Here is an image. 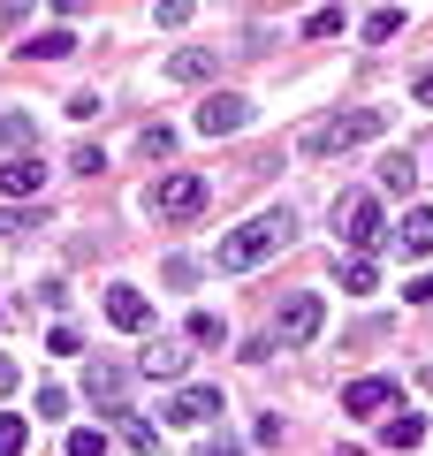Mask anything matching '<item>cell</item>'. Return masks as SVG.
I'll list each match as a JSON object with an SVG mask.
<instances>
[{"label": "cell", "instance_id": "cell-1", "mask_svg": "<svg viewBox=\"0 0 433 456\" xmlns=\"http://www.w3.org/2000/svg\"><path fill=\"white\" fill-rule=\"evenodd\" d=\"M297 236V213L289 206H274V213H251V221L236 228V236H221V251H213V266L221 274H251V266H266L274 251Z\"/></svg>", "mask_w": 433, "mask_h": 456}, {"label": "cell", "instance_id": "cell-2", "mask_svg": "<svg viewBox=\"0 0 433 456\" xmlns=\"http://www.w3.org/2000/svg\"><path fill=\"white\" fill-rule=\"evenodd\" d=\"M206 206H213V175H152V183H144V213L167 221V228L198 221Z\"/></svg>", "mask_w": 433, "mask_h": 456}, {"label": "cell", "instance_id": "cell-3", "mask_svg": "<svg viewBox=\"0 0 433 456\" xmlns=\"http://www.w3.org/2000/svg\"><path fill=\"white\" fill-rule=\"evenodd\" d=\"M380 130H388V114L357 107V114H335V122H312V130H305V152H312V160H335V152L365 145V137H380Z\"/></svg>", "mask_w": 433, "mask_h": 456}, {"label": "cell", "instance_id": "cell-4", "mask_svg": "<svg viewBox=\"0 0 433 456\" xmlns=\"http://www.w3.org/2000/svg\"><path fill=\"white\" fill-rule=\"evenodd\" d=\"M320 327H327V305H320L312 289H297V297H282V312H274V335H266V342H274V350H305Z\"/></svg>", "mask_w": 433, "mask_h": 456}, {"label": "cell", "instance_id": "cell-5", "mask_svg": "<svg viewBox=\"0 0 433 456\" xmlns=\"http://www.w3.org/2000/svg\"><path fill=\"white\" fill-rule=\"evenodd\" d=\"M335 228H342V244H350L357 259L388 244V228H380V198H372V191H350V198H342V206H335Z\"/></svg>", "mask_w": 433, "mask_h": 456}, {"label": "cell", "instance_id": "cell-6", "mask_svg": "<svg viewBox=\"0 0 433 456\" xmlns=\"http://www.w3.org/2000/svg\"><path fill=\"white\" fill-rule=\"evenodd\" d=\"M251 99H243V92H206V99H198V137H243V130H251Z\"/></svg>", "mask_w": 433, "mask_h": 456}, {"label": "cell", "instance_id": "cell-7", "mask_svg": "<svg viewBox=\"0 0 433 456\" xmlns=\"http://www.w3.org/2000/svg\"><path fill=\"white\" fill-rule=\"evenodd\" d=\"M167 426H206V419H221V388H206V380H198V388H176V403L160 411Z\"/></svg>", "mask_w": 433, "mask_h": 456}, {"label": "cell", "instance_id": "cell-8", "mask_svg": "<svg viewBox=\"0 0 433 456\" xmlns=\"http://www.w3.org/2000/svg\"><path fill=\"white\" fill-rule=\"evenodd\" d=\"M122 388H129V373H122L114 358H92V365H84V395H92V403H107V419L122 411Z\"/></svg>", "mask_w": 433, "mask_h": 456}, {"label": "cell", "instance_id": "cell-9", "mask_svg": "<svg viewBox=\"0 0 433 456\" xmlns=\"http://www.w3.org/2000/svg\"><path fill=\"white\" fill-rule=\"evenodd\" d=\"M107 320L122 327V335H144V327H152V305H144V289L114 281V289H107Z\"/></svg>", "mask_w": 433, "mask_h": 456}, {"label": "cell", "instance_id": "cell-10", "mask_svg": "<svg viewBox=\"0 0 433 456\" xmlns=\"http://www.w3.org/2000/svg\"><path fill=\"white\" fill-rule=\"evenodd\" d=\"M396 403V380H350V388H342V411H350V419H372V411H388Z\"/></svg>", "mask_w": 433, "mask_h": 456}, {"label": "cell", "instance_id": "cell-11", "mask_svg": "<svg viewBox=\"0 0 433 456\" xmlns=\"http://www.w3.org/2000/svg\"><path fill=\"white\" fill-rule=\"evenodd\" d=\"M38 183H46V160H38V152L0 160V191H8V198H38Z\"/></svg>", "mask_w": 433, "mask_h": 456}, {"label": "cell", "instance_id": "cell-12", "mask_svg": "<svg viewBox=\"0 0 433 456\" xmlns=\"http://www.w3.org/2000/svg\"><path fill=\"white\" fill-rule=\"evenodd\" d=\"M388 244L403 251V259H433V213L418 206V213H403V228L388 236Z\"/></svg>", "mask_w": 433, "mask_h": 456}, {"label": "cell", "instance_id": "cell-13", "mask_svg": "<svg viewBox=\"0 0 433 456\" xmlns=\"http://www.w3.org/2000/svg\"><path fill=\"white\" fill-rule=\"evenodd\" d=\"M183 365H191V358H183L176 342H144V358H137V373H152V380H183Z\"/></svg>", "mask_w": 433, "mask_h": 456}, {"label": "cell", "instance_id": "cell-14", "mask_svg": "<svg viewBox=\"0 0 433 456\" xmlns=\"http://www.w3.org/2000/svg\"><path fill=\"white\" fill-rule=\"evenodd\" d=\"M372 175H380V191H388V198H411V191H418V167L403 160V152H388V160L372 167Z\"/></svg>", "mask_w": 433, "mask_h": 456}, {"label": "cell", "instance_id": "cell-15", "mask_svg": "<svg viewBox=\"0 0 433 456\" xmlns=\"http://www.w3.org/2000/svg\"><path fill=\"white\" fill-rule=\"evenodd\" d=\"M380 441H388V449H418V441H426V419L396 411V419H380Z\"/></svg>", "mask_w": 433, "mask_h": 456}, {"label": "cell", "instance_id": "cell-16", "mask_svg": "<svg viewBox=\"0 0 433 456\" xmlns=\"http://www.w3.org/2000/svg\"><path fill=\"white\" fill-rule=\"evenodd\" d=\"M69 53H77V38H69V31H46V38L23 46V61H69Z\"/></svg>", "mask_w": 433, "mask_h": 456}, {"label": "cell", "instance_id": "cell-17", "mask_svg": "<svg viewBox=\"0 0 433 456\" xmlns=\"http://www.w3.org/2000/svg\"><path fill=\"white\" fill-rule=\"evenodd\" d=\"M213 61H221V53H176V61H167V77H176V84H206Z\"/></svg>", "mask_w": 433, "mask_h": 456}, {"label": "cell", "instance_id": "cell-18", "mask_svg": "<svg viewBox=\"0 0 433 456\" xmlns=\"http://www.w3.org/2000/svg\"><path fill=\"white\" fill-rule=\"evenodd\" d=\"M335 281H342L350 297H372V281H380V274H372V259H342V266H335Z\"/></svg>", "mask_w": 433, "mask_h": 456}, {"label": "cell", "instance_id": "cell-19", "mask_svg": "<svg viewBox=\"0 0 433 456\" xmlns=\"http://www.w3.org/2000/svg\"><path fill=\"white\" fill-rule=\"evenodd\" d=\"M31 137H38V130L23 122V114H0V152H8V160H16V152L31 145ZM31 152H38V145H31Z\"/></svg>", "mask_w": 433, "mask_h": 456}, {"label": "cell", "instance_id": "cell-20", "mask_svg": "<svg viewBox=\"0 0 433 456\" xmlns=\"http://www.w3.org/2000/svg\"><path fill=\"white\" fill-rule=\"evenodd\" d=\"M38 228H46L38 206H8V213H0V236H38Z\"/></svg>", "mask_w": 433, "mask_h": 456}, {"label": "cell", "instance_id": "cell-21", "mask_svg": "<svg viewBox=\"0 0 433 456\" xmlns=\"http://www.w3.org/2000/svg\"><path fill=\"white\" fill-rule=\"evenodd\" d=\"M396 31H403V8H372V16H365V38H372V46H388Z\"/></svg>", "mask_w": 433, "mask_h": 456}, {"label": "cell", "instance_id": "cell-22", "mask_svg": "<svg viewBox=\"0 0 433 456\" xmlns=\"http://www.w3.org/2000/svg\"><path fill=\"white\" fill-rule=\"evenodd\" d=\"M191 342H198V350H221V342H228V327L213 320V312H191Z\"/></svg>", "mask_w": 433, "mask_h": 456}, {"label": "cell", "instance_id": "cell-23", "mask_svg": "<svg viewBox=\"0 0 433 456\" xmlns=\"http://www.w3.org/2000/svg\"><path fill=\"white\" fill-rule=\"evenodd\" d=\"M137 152H144V160H167V152H176V130H160V122L137 130Z\"/></svg>", "mask_w": 433, "mask_h": 456}, {"label": "cell", "instance_id": "cell-24", "mask_svg": "<svg viewBox=\"0 0 433 456\" xmlns=\"http://www.w3.org/2000/svg\"><path fill=\"white\" fill-rule=\"evenodd\" d=\"M305 38H342V8H312V16H305Z\"/></svg>", "mask_w": 433, "mask_h": 456}, {"label": "cell", "instance_id": "cell-25", "mask_svg": "<svg viewBox=\"0 0 433 456\" xmlns=\"http://www.w3.org/2000/svg\"><path fill=\"white\" fill-rule=\"evenodd\" d=\"M69 456H107V434H99V426H77V434H69Z\"/></svg>", "mask_w": 433, "mask_h": 456}, {"label": "cell", "instance_id": "cell-26", "mask_svg": "<svg viewBox=\"0 0 433 456\" xmlns=\"http://www.w3.org/2000/svg\"><path fill=\"white\" fill-rule=\"evenodd\" d=\"M23 441H31V426H23V419H0V456H23Z\"/></svg>", "mask_w": 433, "mask_h": 456}, {"label": "cell", "instance_id": "cell-27", "mask_svg": "<svg viewBox=\"0 0 433 456\" xmlns=\"http://www.w3.org/2000/svg\"><path fill=\"white\" fill-rule=\"evenodd\" d=\"M114 419H122V441H129V449H152V426H144V419H129V411H114Z\"/></svg>", "mask_w": 433, "mask_h": 456}, {"label": "cell", "instance_id": "cell-28", "mask_svg": "<svg viewBox=\"0 0 433 456\" xmlns=\"http://www.w3.org/2000/svg\"><path fill=\"white\" fill-rule=\"evenodd\" d=\"M69 167H77V175H107V152H99V145H77V160H69Z\"/></svg>", "mask_w": 433, "mask_h": 456}, {"label": "cell", "instance_id": "cell-29", "mask_svg": "<svg viewBox=\"0 0 433 456\" xmlns=\"http://www.w3.org/2000/svg\"><path fill=\"white\" fill-rule=\"evenodd\" d=\"M152 23H160V31H183V23H191V8H183V0H167V8H152Z\"/></svg>", "mask_w": 433, "mask_h": 456}, {"label": "cell", "instance_id": "cell-30", "mask_svg": "<svg viewBox=\"0 0 433 456\" xmlns=\"http://www.w3.org/2000/svg\"><path fill=\"white\" fill-rule=\"evenodd\" d=\"M198 456H243V449H236V441H221V434H206V441H198Z\"/></svg>", "mask_w": 433, "mask_h": 456}, {"label": "cell", "instance_id": "cell-31", "mask_svg": "<svg viewBox=\"0 0 433 456\" xmlns=\"http://www.w3.org/2000/svg\"><path fill=\"white\" fill-rule=\"evenodd\" d=\"M16 380H23V365H16V358H0V395L16 388Z\"/></svg>", "mask_w": 433, "mask_h": 456}, {"label": "cell", "instance_id": "cell-32", "mask_svg": "<svg viewBox=\"0 0 433 456\" xmlns=\"http://www.w3.org/2000/svg\"><path fill=\"white\" fill-rule=\"evenodd\" d=\"M411 92H418V99H426V107H433V69H426V77H418V84H411Z\"/></svg>", "mask_w": 433, "mask_h": 456}, {"label": "cell", "instance_id": "cell-33", "mask_svg": "<svg viewBox=\"0 0 433 456\" xmlns=\"http://www.w3.org/2000/svg\"><path fill=\"white\" fill-rule=\"evenodd\" d=\"M327 456H365V449H327Z\"/></svg>", "mask_w": 433, "mask_h": 456}]
</instances>
